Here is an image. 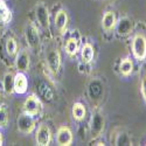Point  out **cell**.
<instances>
[{
    "label": "cell",
    "mask_w": 146,
    "mask_h": 146,
    "mask_svg": "<svg viewBox=\"0 0 146 146\" xmlns=\"http://www.w3.org/2000/svg\"><path fill=\"white\" fill-rule=\"evenodd\" d=\"M71 115L74 117L75 120L77 121H82L87 116V109L82 103L80 102H76L72 104V108H71Z\"/></svg>",
    "instance_id": "18"
},
{
    "label": "cell",
    "mask_w": 146,
    "mask_h": 146,
    "mask_svg": "<svg viewBox=\"0 0 146 146\" xmlns=\"http://www.w3.org/2000/svg\"><path fill=\"white\" fill-rule=\"evenodd\" d=\"M8 123V111L6 106H0V126H6Z\"/></svg>",
    "instance_id": "25"
},
{
    "label": "cell",
    "mask_w": 146,
    "mask_h": 146,
    "mask_svg": "<svg viewBox=\"0 0 146 146\" xmlns=\"http://www.w3.org/2000/svg\"><path fill=\"white\" fill-rule=\"evenodd\" d=\"M31 66V56L27 50H21L19 54H17L15 57V67L18 71H27Z\"/></svg>",
    "instance_id": "13"
},
{
    "label": "cell",
    "mask_w": 146,
    "mask_h": 146,
    "mask_svg": "<svg viewBox=\"0 0 146 146\" xmlns=\"http://www.w3.org/2000/svg\"><path fill=\"white\" fill-rule=\"evenodd\" d=\"M81 53V58H82V62L84 63H90L91 61L94 60L95 56V50H94V46L89 42H86L80 49Z\"/></svg>",
    "instance_id": "17"
},
{
    "label": "cell",
    "mask_w": 146,
    "mask_h": 146,
    "mask_svg": "<svg viewBox=\"0 0 146 146\" xmlns=\"http://www.w3.org/2000/svg\"><path fill=\"white\" fill-rule=\"evenodd\" d=\"M5 50L9 57H14L18 54V43L14 38H12V36L7 38L6 43H5Z\"/></svg>",
    "instance_id": "23"
},
{
    "label": "cell",
    "mask_w": 146,
    "mask_h": 146,
    "mask_svg": "<svg viewBox=\"0 0 146 146\" xmlns=\"http://www.w3.org/2000/svg\"><path fill=\"white\" fill-rule=\"evenodd\" d=\"M133 28H135V22H133V20L130 19L129 17H123L119 20H117V23H116L117 35L126 36L133 32Z\"/></svg>",
    "instance_id": "11"
},
{
    "label": "cell",
    "mask_w": 146,
    "mask_h": 146,
    "mask_svg": "<svg viewBox=\"0 0 146 146\" xmlns=\"http://www.w3.org/2000/svg\"><path fill=\"white\" fill-rule=\"evenodd\" d=\"M35 141L39 146H48L52 141V130L47 124L42 123L35 132Z\"/></svg>",
    "instance_id": "8"
},
{
    "label": "cell",
    "mask_w": 146,
    "mask_h": 146,
    "mask_svg": "<svg viewBox=\"0 0 146 146\" xmlns=\"http://www.w3.org/2000/svg\"><path fill=\"white\" fill-rule=\"evenodd\" d=\"M116 23H117V17L116 13L112 11H108L104 13L103 18H102V27L104 31L106 32H110L116 27Z\"/></svg>",
    "instance_id": "15"
},
{
    "label": "cell",
    "mask_w": 146,
    "mask_h": 146,
    "mask_svg": "<svg viewBox=\"0 0 146 146\" xmlns=\"http://www.w3.org/2000/svg\"><path fill=\"white\" fill-rule=\"evenodd\" d=\"M132 55L138 61L146 58V36L144 34H136L132 39Z\"/></svg>",
    "instance_id": "3"
},
{
    "label": "cell",
    "mask_w": 146,
    "mask_h": 146,
    "mask_svg": "<svg viewBox=\"0 0 146 146\" xmlns=\"http://www.w3.org/2000/svg\"><path fill=\"white\" fill-rule=\"evenodd\" d=\"M140 91H141V95H143V98L144 101L146 102V76L143 77L141 80V84H140Z\"/></svg>",
    "instance_id": "26"
},
{
    "label": "cell",
    "mask_w": 146,
    "mask_h": 146,
    "mask_svg": "<svg viewBox=\"0 0 146 146\" xmlns=\"http://www.w3.org/2000/svg\"><path fill=\"white\" fill-rule=\"evenodd\" d=\"M115 145H117V146H130V145H132V139L127 132L120 131L116 137Z\"/></svg>",
    "instance_id": "24"
},
{
    "label": "cell",
    "mask_w": 146,
    "mask_h": 146,
    "mask_svg": "<svg viewBox=\"0 0 146 146\" xmlns=\"http://www.w3.org/2000/svg\"><path fill=\"white\" fill-rule=\"evenodd\" d=\"M3 89L7 95L14 92V75L12 74V72H6L4 75Z\"/></svg>",
    "instance_id": "21"
},
{
    "label": "cell",
    "mask_w": 146,
    "mask_h": 146,
    "mask_svg": "<svg viewBox=\"0 0 146 146\" xmlns=\"http://www.w3.org/2000/svg\"><path fill=\"white\" fill-rule=\"evenodd\" d=\"M64 50L69 56H76V54L80 52V44H78V40L76 38H69L66 41L64 44Z\"/></svg>",
    "instance_id": "19"
},
{
    "label": "cell",
    "mask_w": 146,
    "mask_h": 146,
    "mask_svg": "<svg viewBox=\"0 0 146 146\" xmlns=\"http://www.w3.org/2000/svg\"><path fill=\"white\" fill-rule=\"evenodd\" d=\"M103 84L101 81L98 80H92L89 84V88H88V92L91 100H100L102 95H103Z\"/></svg>",
    "instance_id": "16"
},
{
    "label": "cell",
    "mask_w": 146,
    "mask_h": 146,
    "mask_svg": "<svg viewBox=\"0 0 146 146\" xmlns=\"http://www.w3.org/2000/svg\"><path fill=\"white\" fill-rule=\"evenodd\" d=\"M105 127V116L101 110H95L90 121V133L94 139L100 138Z\"/></svg>",
    "instance_id": "2"
},
{
    "label": "cell",
    "mask_w": 146,
    "mask_h": 146,
    "mask_svg": "<svg viewBox=\"0 0 146 146\" xmlns=\"http://www.w3.org/2000/svg\"><path fill=\"white\" fill-rule=\"evenodd\" d=\"M3 144V136H1V132H0V145Z\"/></svg>",
    "instance_id": "28"
},
{
    "label": "cell",
    "mask_w": 146,
    "mask_h": 146,
    "mask_svg": "<svg viewBox=\"0 0 146 146\" xmlns=\"http://www.w3.org/2000/svg\"><path fill=\"white\" fill-rule=\"evenodd\" d=\"M68 23H69V17H68L67 11L60 9L55 14V27L61 34H63L67 32Z\"/></svg>",
    "instance_id": "14"
},
{
    "label": "cell",
    "mask_w": 146,
    "mask_h": 146,
    "mask_svg": "<svg viewBox=\"0 0 146 146\" xmlns=\"http://www.w3.org/2000/svg\"><path fill=\"white\" fill-rule=\"evenodd\" d=\"M74 141V135L69 126H61L56 132V143L60 146H70Z\"/></svg>",
    "instance_id": "10"
},
{
    "label": "cell",
    "mask_w": 146,
    "mask_h": 146,
    "mask_svg": "<svg viewBox=\"0 0 146 146\" xmlns=\"http://www.w3.org/2000/svg\"><path fill=\"white\" fill-rule=\"evenodd\" d=\"M119 71L123 76H130L133 72V62L130 57H125L120 61L119 64Z\"/></svg>",
    "instance_id": "22"
},
{
    "label": "cell",
    "mask_w": 146,
    "mask_h": 146,
    "mask_svg": "<svg viewBox=\"0 0 146 146\" xmlns=\"http://www.w3.org/2000/svg\"><path fill=\"white\" fill-rule=\"evenodd\" d=\"M35 17L36 20H38V23L40 25L41 28L43 29H48L50 26V18H49V9H48V6L40 1L36 4L35 6Z\"/></svg>",
    "instance_id": "6"
},
{
    "label": "cell",
    "mask_w": 146,
    "mask_h": 146,
    "mask_svg": "<svg viewBox=\"0 0 146 146\" xmlns=\"http://www.w3.org/2000/svg\"><path fill=\"white\" fill-rule=\"evenodd\" d=\"M46 62L48 69L53 75H57L61 69V63H62V57L58 48L55 46H50L46 50Z\"/></svg>",
    "instance_id": "1"
},
{
    "label": "cell",
    "mask_w": 146,
    "mask_h": 146,
    "mask_svg": "<svg viewBox=\"0 0 146 146\" xmlns=\"http://www.w3.org/2000/svg\"><path fill=\"white\" fill-rule=\"evenodd\" d=\"M25 39L28 44V47L32 50L38 52L40 49V44H41V39H40V34L33 23H27L25 26Z\"/></svg>",
    "instance_id": "4"
},
{
    "label": "cell",
    "mask_w": 146,
    "mask_h": 146,
    "mask_svg": "<svg viewBox=\"0 0 146 146\" xmlns=\"http://www.w3.org/2000/svg\"><path fill=\"white\" fill-rule=\"evenodd\" d=\"M28 90V78L23 71H18L14 75V92L17 95H25Z\"/></svg>",
    "instance_id": "12"
},
{
    "label": "cell",
    "mask_w": 146,
    "mask_h": 146,
    "mask_svg": "<svg viewBox=\"0 0 146 146\" xmlns=\"http://www.w3.org/2000/svg\"><path fill=\"white\" fill-rule=\"evenodd\" d=\"M42 111V102L40 100V97L31 95L25 100L23 103V112L29 115V116H39Z\"/></svg>",
    "instance_id": "5"
},
{
    "label": "cell",
    "mask_w": 146,
    "mask_h": 146,
    "mask_svg": "<svg viewBox=\"0 0 146 146\" xmlns=\"http://www.w3.org/2000/svg\"><path fill=\"white\" fill-rule=\"evenodd\" d=\"M36 91L41 100H43L44 102L49 103L54 100V90L50 87V84L44 80H40L36 84Z\"/></svg>",
    "instance_id": "9"
},
{
    "label": "cell",
    "mask_w": 146,
    "mask_h": 146,
    "mask_svg": "<svg viewBox=\"0 0 146 146\" xmlns=\"http://www.w3.org/2000/svg\"><path fill=\"white\" fill-rule=\"evenodd\" d=\"M17 125H18V130L23 133V135H31V133L35 130V119L33 116H29L25 112H22L17 120Z\"/></svg>",
    "instance_id": "7"
},
{
    "label": "cell",
    "mask_w": 146,
    "mask_h": 146,
    "mask_svg": "<svg viewBox=\"0 0 146 146\" xmlns=\"http://www.w3.org/2000/svg\"><path fill=\"white\" fill-rule=\"evenodd\" d=\"M12 21V12L8 8L5 0H0V22L3 25H7Z\"/></svg>",
    "instance_id": "20"
},
{
    "label": "cell",
    "mask_w": 146,
    "mask_h": 146,
    "mask_svg": "<svg viewBox=\"0 0 146 146\" xmlns=\"http://www.w3.org/2000/svg\"><path fill=\"white\" fill-rule=\"evenodd\" d=\"M1 98H3V90L0 88V101H1Z\"/></svg>",
    "instance_id": "27"
}]
</instances>
